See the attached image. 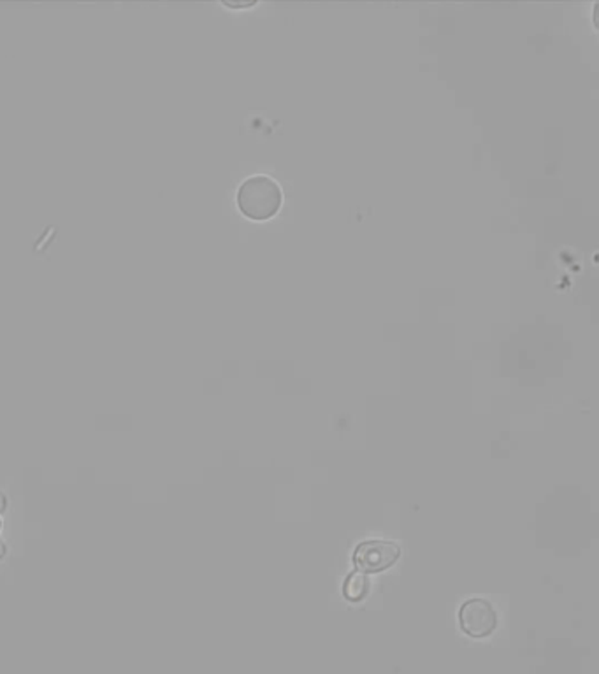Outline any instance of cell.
Wrapping results in <instances>:
<instances>
[{"instance_id": "5", "label": "cell", "mask_w": 599, "mask_h": 674, "mask_svg": "<svg viewBox=\"0 0 599 674\" xmlns=\"http://www.w3.org/2000/svg\"><path fill=\"white\" fill-rule=\"evenodd\" d=\"M5 510V499H4V495L0 493V513L4 512Z\"/></svg>"}, {"instance_id": "1", "label": "cell", "mask_w": 599, "mask_h": 674, "mask_svg": "<svg viewBox=\"0 0 599 674\" xmlns=\"http://www.w3.org/2000/svg\"><path fill=\"white\" fill-rule=\"evenodd\" d=\"M282 204V188L273 178L264 174L244 180L238 190V208L246 218L253 222L271 220L280 213Z\"/></svg>"}, {"instance_id": "3", "label": "cell", "mask_w": 599, "mask_h": 674, "mask_svg": "<svg viewBox=\"0 0 599 674\" xmlns=\"http://www.w3.org/2000/svg\"><path fill=\"white\" fill-rule=\"evenodd\" d=\"M459 624L471 638H487L498 626V613L485 599H470L459 609Z\"/></svg>"}, {"instance_id": "6", "label": "cell", "mask_w": 599, "mask_h": 674, "mask_svg": "<svg viewBox=\"0 0 599 674\" xmlns=\"http://www.w3.org/2000/svg\"><path fill=\"white\" fill-rule=\"evenodd\" d=\"M4 554H5V546H4V543L0 541V558L4 557Z\"/></svg>"}, {"instance_id": "2", "label": "cell", "mask_w": 599, "mask_h": 674, "mask_svg": "<svg viewBox=\"0 0 599 674\" xmlns=\"http://www.w3.org/2000/svg\"><path fill=\"white\" fill-rule=\"evenodd\" d=\"M401 557V548L392 541L371 539L360 543L354 554V562L362 573H382L392 567Z\"/></svg>"}, {"instance_id": "4", "label": "cell", "mask_w": 599, "mask_h": 674, "mask_svg": "<svg viewBox=\"0 0 599 674\" xmlns=\"http://www.w3.org/2000/svg\"><path fill=\"white\" fill-rule=\"evenodd\" d=\"M369 590V578L366 573L356 571L343 583V596L350 603H360Z\"/></svg>"}]
</instances>
